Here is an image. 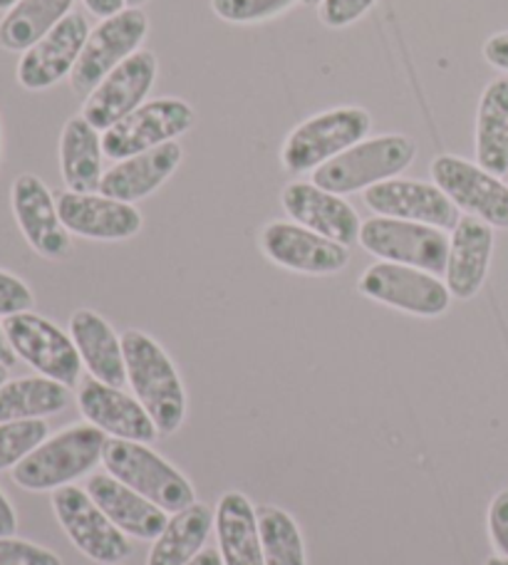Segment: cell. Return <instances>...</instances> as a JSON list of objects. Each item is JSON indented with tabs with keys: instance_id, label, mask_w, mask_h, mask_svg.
I'll list each match as a JSON object with an SVG mask.
<instances>
[{
	"instance_id": "cell-1",
	"label": "cell",
	"mask_w": 508,
	"mask_h": 565,
	"mask_svg": "<svg viewBox=\"0 0 508 565\" xmlns=\"http://www.w3.org/2000/svg\"><path fill=\"white\" fill-rule=\"evenodd\" d=\"M121 350L135 397L155 419L159 434L169 437L187 419V392L174 362L155 338L141 330L121 332Z\"/></svg>"
},
{
	"instance_id": "cell-2",
	"label": "cell",
	"mask_w": 508,
	"mask_h": 565,
	"mask_svg": "<svg viewBox=\"0 0 508 565\" xmlns=\"http://www.w3.org/2000/svg\"><path fill=\"white\" fill-rule=\"evenodd\" d=\"M107 434L95 424H77L47 437L13 469V481L25 491H57L97 467Z\"/></svg>"
},
{
	"instance_id": "cell-3",
	"label": "cell",
	"mask_w": 508,
	"mask_h": 565,
	"mask_svg": "<svg viewBox=\"0 0 508 565\" xmlns=\"http://www.w3.org/2000/svg\"><path fill=\"white\" fill-rule=\"evenodd\" d=\"M102 463L107 473L141 493L161 511L179 513L197 503L191 481L155 449H149V444L109 437L102 451Z\"/></svg>"
},
{
	"instance_id": "cell-4",
	"label": "cell",
	"mask_w": 508,
	"mask_h": 565,
	"mask_svg": "<svg viewBox=\"0 0 508 565\" xmlns=\"http://www.w3.org/2000/svg\"><path fill=\"white\" fill-rule=\"evenodd\" d=\"M414 157L416 145L406 135L370 137L330 159L328 164L315 169L313 184L338 196L368 191L374 184L402 174Z\"/></svg>"
},
{
	"instance_id": "cell-5",
	"label": "cell",
	"mask_w": 508,
	"mask_h": 565,
	"mask_svg": "<svg viewBox=\"0 0 508 565\" xmlns=\"http://www.w3.org/2000/svg\"><path fill=\"white\" fill-rule=\"evenodd\" d=\"M372 117L362 107H332L290 129L281 149V164L290 174H305L328 164L370 135Z\"/></svg>"
},
{
	"instance_id": "cell-6",
	"label": "cell",
	"mask_w": 508,
	"mask_h": 565,
	"mask_svg": "<svg viewBox=\"0 0 508 565\" xmlns=\"http://www.w3.org/2000/svg\"><path fill=\"white\" fill-rule=\"evenodd\" d=\"M358 244L388 264L420 268L434 276L446 274L449 236L442 228L402 218L372 216L362 224Z\"/></svg>"
},
{
	"instance_id": "cell-7",
	"label": "cell",
	"mask_w": 508,
	"mask_h": 565,
	"mask_svg": "<svg viewBox=\"0 0 508 565\" xmlns=\"http://www.w3.org/2000/svg\"><path fill=\"white\" fill-rule=\"evenodd\" d=\"M147 33L149 18L141 8H125L117 15L99 20L97 28L89 30L87 43L70 75L73 93L83 97L93 93L112 70H117L127 57L141 50Z\"/></svg>"
},
{
	"instance_id": "cell-8",
	"label": "cell",
	"mask_w": 508,
	"mask_h": 565,
	"mask_svg": "<svg viewBox=\"0 0 508 565\" xmlns=\"http://www.w3.org/2000/svg\"><path fill=\"white\" fill-rule=\"evenodd\" d=\"M6 338L15 355L28 362L38 375L50 377L65 387H75L83 375V360L73 335L38 312H18L3 320Z\"/></svg>"
},
{
	"instance_id": "cell-9",
	"label": "cell",
	"mask_w": 508,
	"mask_h": 565,
	"mask_svg": "<svg viewBox=\"0 0 508 565\" xmlns=\"http://www.w3.org/2000/svg\"><path fill=\"white\" fill-rule=\"evenodd\" d=\"M197 125L194 107L179 97H159L137 107L135 113L102 132L105 157L121 161L141 151L177 141Z\"/></svg>"
},
{
	"instance_id": "cell-10",
	"label": "cell",
	"mask_w": 508,
	"mask_h": 565,
	"mask_svg": "<svg viewBox=\"0 0 508 565\" xmlns=\"http://www.w3.org/2000/svg\"><path fill=\"white\" fill-rule=\"evenodd\" d=\"M358 290L364 298L416 318H440L449 310L452 302V292L440 276L420 268L388 264V260H380L364 270L358 280Z\"/></svg>"
},
{
	"instance_id": "cell-11",
	"label": "cell",
	"mask_w": 508,
	"mask_h": 565,
	"mask_svg": "<svg viewBox=\"0 0 508 565\" xmlns=\"http://www.w3.org/2000/svg\"><path fill=\"white\" fill-rule=\"evenodd\" d=\"M53 509L67 539L89 561L119 565L129 558L131 546L127 536L105 516L85 489L63 487L53 491Z\"/></svg>"
},
{
	"instance_id": "cell-12",
	"label": "cell",
	"mask_w": 508,
	"mask_h": 565,
	"mask_svg": "<svg viewBox=\"0 0 508 565\" xmlns=\"http://www.w3.org/2000/svg\"><path fill=\"white\" fill-rule=\"evenodd\" d=\"M430 171L434 184L454 201L456 209L494 228H508V184L499 177L454 154L436 157Z\"/></svg>"
},
{
	"instance_id": "cell-13",
	"label": "cell",
	"mask_w": 508,
	"mask_h": 565,
	"mask_svg": "<svg viewBox=\"0 0 508 565\" xmlns=\"http://www.w3.org/2000/svg\"><path fill=\"white\" fill-rule=\"evenodd\" d=\"M258 244L271 264L303 276H332L350 264L348 246L293 221H271L263 226Z\"/></svg>"
},
{
	"instance_id": "cell-14",
	"label": "cell",
	"mask_w": 508,
	"mask_h": 565,
	"mask_svg": "<svg viewBox=\"0 0 508 565\" xmlns=\"http://www.w3.org/2000/svg\"><path fill=\"white\" fill-rule=\"evenodd\" d=\"M159 63L149 50H137L127 57L117 70L102 79V83L87 95L83 105V115L89 125L99 132H107L112 125L135 113L145 105V97L157 83Z\"/></svg>"
},
{
	"instance_id": "cell-15",
	"label": "cell",
	"mask_w": 508,
	"mask_h": 565,
	"mask_svg": "<svg viewBox=\"0 0 508 565\" xmlns=\"http://www.w3.org/2000/svg\"><path fill=\"white\" fill-rule=\"evenodd\" d=\"M10 206L18 221L20 234L30 248L47 260H65L73 254V241L57 214V199L50 194L43 179L20 174L10 189Z\"/></svg>"
},
{
	"instance_id": "cell-16",
	"label": "cell",
	"mask_w": 508,
	"mask_h": 565,
	"mask_svg": "<svg viewBox=\"0 0 508 565\" xmlns=\"http://www.w3.org/2000/svg\"><path fill=\"white\" fill-rule=\"evenodd\" d=\"M87 38L89 25L85 15L70 13L60 20L43 40H38L18 60V85L30 89V93H43V89L55 87L60 79L73 75Z\"/></svg>"
},
{
	"instance_id": "cell-17",
	"label": "cell",
	"mask_w": 508,
	"mask_h": 565,
	"mask_svg": "<svg viewBox=\"0 0 508 565\" xmlns=\"http://www.w3.org/2000/svg\"><path fill=\"white\" fill-rule=\"evenodd\" d=\"M364 204L378 216L414 221L442 231L459 224V209L436 184L412 179H390L364 191Z\"/></svg>"
},
{
	"instance_id": "cell-18",
	"label": "cell",
	"mask_w": 508,
	"mask_h": 565,
	"mask_svg": "<svg viewBox=\"0 0 508 565\" xmlns=\"http://www.w3.org/2000/svg\"><path fill=\"white\" fill-rule=\"evenodd\" d=\"M77 405L83 417L112 439L151 444L159 437V429L149 412L121 387H112L95 377H87L80 382Z\"/></svg>"
},
{
	"instance_id": "cell-19",
	"label": "cell",
	"mask_w": 508,
	"mask_h": 565,
	"mask_svg": "<svg viewBox=\"0 0 508 565\" xmlns=\"http://www.w3.org/2000/svg\"><path fill=\"white\" fill-rule=\"evenodd\" d=\"M281 204L293 224L305 226L335 244L352 246L360 241V216L342 196L325 191L313 181H290L283 189Z\"/></svg>"
},
{
	"instance_id": "cell-20",
	"label": "cell",
	"mask_w": 508,
	"mask_h": 565,
	"mask_svg": "<svg viewBox=\"0 0 508 565\" xmlns=\"http://www.w3.org/2000/svg\"><path fill=\"white\" fill-rule=\"evenodd\" d=\"M57 214L70 234L89 241L135 238L145 224L135 204L109 199L99 191L95 194L63 191V194H57Z\"/></svg>"
},
{
	"instance_id": "cell-21",
	"label": "cell",
	"mask_w": 508,
	"mask_h": 565,
	"mask_svg": "<svg viewBox=\"0 0 508 565\" xmlns=\"http://www.w3.org/2000/svg\"><path fill=\"white\" fill-rule=\"evenodd\" d=\"M181 159H184V149L179 141H167L141 154L115 161V167L107 169L99 181V194L125 201V204H137L167 184Z\"/></svg>"
},
{
	"instance_id": "cell-22",
	"label": "cell",
	"mask_w": 508,
	"mask_h": 565,
	"mask_svg": "<svg viewBox=\"0 0 508 565\" xmlns=\"http://www.w3.org/2000/svg\"><path fill=\"white\" fill-rule=\"evenodd\" d=\"M494 256V226L476 216H462L449 238V260H446L444 282L452 298L472 300L489 276Z\"/></svg>"
},
{
	"instance_id": "cell-23",
	"label": "cell",
	"mask_w": 508,
	"mask_h": 565,
	"mask_svg": "<svg viewBox=\"0 0 508 565\" xmlns=\"http://www.w3.org/2000/svg\"><path fill=\"white\" fill-rule=\"evenodd\" d=\"M97 507L105 511V516L125 533L139 541H155L167 526V511L155 507L149 499L141 497L127 483L117 481L112 473H93L87 479L85 489Z\"/></svg>"
},
{
	"instance_id": "cell-24",
	"label": "cell",
	"mask_w": 508,
	"mask_h": 565,
	"mask_svg": "<svg viewBox=\"0 0 508 565\" xmlns=\"http://www.w3.org/2000/svg\"><path fill=\"white\" fill-rule=\"evenodd\" d=\"M70 335L75 340L80 360L87 367L89 377H95L112 387L127 385V365L121 338L112 330L109 322L95 310H77L70 318Z\"/></svg>"
},
{
	"instance_id": "cell-25",
	"label": "cell",
	"mask_w": 508,
	"mask_h": 565,
	"mask_svg": "<svg viewBox=\"0 0 508 565\" xmlns=\"http://www.w3.org/2000/svg\"><path fill=\"white\" fill-rule=\"evenodd\" d=\"M105 149H102V132L87 122L83 115L67 119L60 135V174L67 191L77 194H95L99 181L105 177L102 169Z\"/></svg>"
},
{
	"instance_id": "cell-26",
	"label": "cell",
	"mask_w": 508,
	"mask_h": 565,
	"mask_svg": "<svg viewBox=\"0 0 508 565\" xmlns=\"http://www.w3.org/2000/svg\"><path fill=\"white\" fill-rule=\"evenodd\" d=\"M216 539L223 565L263 563L258 511L241 491H226L216 507Z\"/></svg>"
},
{
	"instance_id": "cell-27",
	"label": "cell",
	"mask_w": 508,
	"mask_h": 565,
	"mask_svg": "<svg viewBox=\"0 0 508 565\" xmlns=\"http://www.w3.org/2000/svg\"><path fill=\"white\" fill-rule=\"evenodd\" d=\"M476 164L494 177L508 174V77L486 85L476 109Z\"/></svg>"
},
{
	"instance_id": "cell-28",
	"label": "cell",
	"mask_w": 508,
	"mask_h": 565,
	"mask_svg": "<svg viewBox=\"0 0 508 565\" xmlns=\"http://www.w3.org/2000/svg\"><path fill=\"white\" fill-rule=\"evenodd\" d=\"M216 529V513L207 503H191L189 509L174 513L165 531L155 539L147 565H187L203 551L209 533Z\"/></svg>"
},
{
	"instance_id": "cell-29",
	"label": "cell",
	"mask_w": 508,
	"mask_h": 565,
	"mask_svg": "<svg viewBox=\"0 0 508 565\" xmlns=\"http://www.w3.org/2000/svg\"><path fill=\"white\" fill-rule=\"evenodd\" d=\"M75 0H18L0 20V47L25 53L70 15Z\"/></svg>"
},
{
	"instance_id": "cell-30",
	"label": "cell",
	"mask_w": 508,
	"mask_h": 565,
	"mask_svg": "<svg viewBox=\"0 0 508 565\" xmlns=\"http://www.w3.org/2000/svg\"><path fill=\"white\" fill-rule=\"evenodd\" d=\"M70 405V387L50 377H18L0 387V424L45 419Z\"/></svg>"
},
{
	"instance_id": "cell-31",
	"label": "cell",
	"mask_w": 508,
	"mask_h": 565,
	"mask_svg": "<svg viewBox=\"0 0 508 565\" xmlns=\"http://www.w3.org/2000/svg\"><path fill=\"white\" fill-rule=\"evenodd\" d=\"M258 531L263 563L266 565H308L305 543L296 519L278 507L258 509Z\"/></svg>"
},
{
	"instance_id": "cell-32",
	"label": "cell",
	"mask_w": 508,
	"mask_h": 565,
	"mask_svg": "<svg viewBox=\"0 0 508 565\" xmlns=\"http://www.w3.org/2000/svg\"><path fill=\"white\" fill-rule=\"evenodd\" d=\"M47 439L45 419H23L0 424V471L15 469L30 451Z\"/></svg>"
},
{
	"instance_id": "cell-33",
	"label": "cell",
	"mask_w": 508,
	"mask_h": 565,
	"mask_svg": "<svg viewBox=\"0 0 508 565\" xmlns=\"http://www.w3.org/2000/svg\"><path fill=\"white\" fill-rule=\"evenodd\" d=\"M298 0H211V10L233 25H256L278 18Z\"/></svg>"
},
{
	"instance_id": "cell-34",
	"label": "cell",
	"mask_w": 508,
	"mask_h": 565,
	"mask_svg": "<svg viewBox=\"0 0 508 565\" xmlns=\"http://www.w3.org/2000/svg\"><path fill=\"white\" fill-rule=\"evenodd\" d=\"M0 565H63L57 553L15 536L0 539Z\"/></svg>"
},
{
	"instance_id": "cell-35",
	"label": "cell",
	"mask_w": 508,
	"mask_h": 565,
	"mask_svg": "<svg viewBox=\"0 0 508 565\" xmlns=\"http://www.w3.org/2000/svg\"><path fill=\"white\" fill-rule=\"evenodd\" d=\"M374 3L378 0H322L318 6V18L322 25L340 30L358 23Z\"/></svg>"
},
{
	"instance_id": "cell-36",
	"label": "cell",
	"mask_w": 508,
	"mask_h": 565,
	"mask_svg": "<svg viewBox=\"0 0 508 565\" xmlns=\"http://www.w3.org/2000/svg\"><path fill=\"white\" fill-rule=\"evenodd\" d=\"M33 290L28 288L25 280L18 276L0 270V318L18 316V312H28L33 308Z\"/></svg>"
},
{
	"instance_id": "cell-37",
	"label": "cell",
	"mask_w": 508,
	"mask_h": 565,
	"mask_svg": "<svg viewBox=\"0 0 508 565\" xmlns=\"http://www.w3.org/2000/svg\"><path fill=\"white\" fill-rule=\"evenodd\" d=\"M489 533L494 546L508 558V489L499 491L489 507Z\"/></svg>"
},
{
	"instance_id": "cell-38",
	"label": "cell",
	"mask_w": 508,
	"mask_h": 565,
	"mask_svg": "<svg viewBox=\"0 0 508 565\" xmlns=\"http://www.w3.org/2000/svg\"><path fill=\"white\" fill-rule=\"evenodd\" d=\"M484 57L491 67L508 73V30H504V33H496L489 40H486Z\"/></svg>"
},
{
	"instance_id": "cell-39",
	"label": "cell",
	"mask_w": 508,
	"mask_h": 565,
	"mask_svg": "<svg viewBox=\"0 0 508 565\" xmlns=\"http://www.w3.org/2000/svg\"><path fill=\"white\" fill-rule=\"evenodd\" d=\"M18 531V516L13 507H10V501L3 491H0V539L6 536H15Z\"/></svg>"
},
{
	"instance_id": "cell-40",
	"label": "cell",
	"mask_w": 508,
	"mask_h": 565,
	"mask_svg": "<svg viewBox=\"0 0 508 565\" xmlns=\"http://www.w3.org/2000/svg\"><path fill=\"white\" fill-rule=\"evenodd\" d=\"M83 3L89 13L102 18V20L109 15H117L119 10L127 8V0H83Z\"/></svg>"
},
{
	"instance_id": "cell-41",
	"label": "cell",
	"mask_w": 508,
	"mask_h": 565,
	"mask_svg": "<svg viewBox=\"0 0 508 565\" xmlns=\"http://www.w3.org/2000/svg\"><path fill=\"white\" fill-rule=\"evenodd\" d=\"M15 360H18V355L13 352V348H10V342H8V338H6L3 326H0V365L13 367Z\"/></svg>"
},
{
	"instance_id": "cell-42",
	"label": "cell",
	"mask_w": 508,
	"mask_h": 565,
	"mask_svg": "<svg viewBox=\"0 0 508 565\" xmlns=\"http://www.w3.org/2000/svg\"><path fill=\"white\" fill-rule=\"evenodd\" d=\"M187 565H223L221 553L216 548H203L197 558H191Z\"/></svg>"
},
{
	"instance_id": "cell-43",
	"label": "cell",
	"mask_w": 508,
	"mask_h": 565,
	"mask_svg": "<svg viewBox=\"0 0 508 565\" xmlns=\"http://www.w3.org/2000/svg\"><path fill=\"white\" fill-rule=\"evenodd\" d=\"M486 565H508V558H504V556H491L489 561H486Z\"/></svg>"
},
{
	"instance_id": "cell-44",
	"label": "cell",
	"mask_w": 508,
	"mask_h": 565,
	"mask_svg": "<svg viewBox=\"0 0 508 565\" xmlns=\"http://www.w3.org/2000/svg\"><path fill=\"white\" fill-rule=\"evenodd\" d=\"M18 3V0H0V10H3V13H8L10 8H13Z\"/></svg>"
},
{
	"instance_id": "cell-45",
	"label": "cell",
	"mask_w": 508,
	"mask_h": 565,
	"mask_svg": "<svg viewBox=\"0 0 508 565\" xmlns=\"http://www.w3.org/2000/svg\"><path fill=\"white\" fill-rule=\"evenodd\" d=\"M6 382H8V367L0 365V387H3Z\"/></svg>"
},
{
	"instance_id": "cell-46",
	"label": "cell",
	"mask_w": 508,
	"mask_h": 565,
	"mask_svg": "<svg viewBox=\"0 0 508 565\" xmlns=\"http://www.w3.org/2000/svg\"><path fill=\"white\" fill-rule=\"evenodd\" d=\"M145 3L147 0H127V8H141Z\"/></svg>"
},
{
	"instance_id": "cell-47",
	"label": "cell",
	"mask_w": 508,
	"mask_h": 565,
	"mask_svg": "<svg viewBox=\"0 0 508 565\" xmlns=\"http://www.w3.org/2000/svg\"><path fill=\"white\" fill-rule=\"evenodd\" d=\"M298 3H303V6H310V8H315V6H320L322 0H298Z\"/></svg>"
},
{
	"instance_id": "cell-48",
	"label": "cell",
	"mask_w": 508,
	"mask_h": 565,
	"mask_svg": "<svg viewBox=\"0 0 508 565\" xmlns=\"http://www.w3.org/2000/svg\"><path fill=\"white\" fill-rule=\"evenodd\" d=\"M0 157H3V129H0Z\"/></svg>"
},
{
	"instance_id": "cell-49",
	"label": "cell",
	"mask_w": 508,
	"mask_h": 565,
	"mask_svg": "<svg viewBox=\"0 0 508 565\" xmlns=\"http://www.w3.org/2000/svg\"><path fill=\"white\" fill-rule=\"evenodd\" d=\"M506 184H508V174H506Z\"/></svg>"
}]
</instances>
